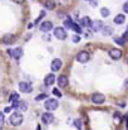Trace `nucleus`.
<instances>
[{
	"label": "nucleus",
	"mask_w": 128,
	"mask_h": 130,
	"mask_svg": "<svg viewBox=\"0 0 128 130\" xmlns=\"http://www.w3.org/2000/svg\"><path fill=\"white\" fill-rule=\"evenodd\" d=\"M54 82H55V76H54L53 73L45 76V78H44V84H45L46 86H52Z\"/></svg>",
	"instance_id": "obj_13"
},
{
	"label": "nucleus",
	"mask_w": 128,
	"mask_h": 130,
	"mask_svg": "<svg viewBox=\"0 0 128 130\" xmlns=\"http://www.w3.org/2000/svg\"><path fill=\"white\" fill-rule=\"evenodd\" d=\"M62 61L59 59V58H55V59H53V62H52V71L53 72H57V71H59L60 68H62Z\"/></svg>",
	"instance_id": "obj_12"
},
{
	"label": "nucleus",
	"mask_w": 128,
	"mask_h": 130,
	"mask_svg": "<svg viewBox=\"0 0 128 130\" xmlns=\"http://www.w3.org/2000/svg\"><path fill=\"white\" fill-rule=\"evenodd\" d=\"M44 99H48V96H46L45 93H40V95H38V96L35 97L37 101H40V100H44Z\"/></svg>",
	"instance_id": "obj_27"
},
{
	"label": "nucleus",
	"mask_w": 128,
	"mask_h": 130,
	"mask_svg": "<svg viewBox=\"0 0 128 130\" xmlns=\"http://www.w3.org/2000/svg\"><path fill=\"white\" fill-rule=\"evenodd\" d=\"M108 53H109V56H111L112 59H119L122 57V51L118 49V48H112Z\"/></svg>",
	"instance_id": "obj_10"
},
{
	"label": "nucleus",
	"mask_w": 128,
	"mask_h": 130,
	"mask_svg": "<svg viewBox=\"0 0 128 130\" xmlns=\"http://www.w3.org/2000/svg\"><path fill=\"white\" fill-rule=\"evenodd\" d=\"M72 41H73L74 43H78V42L81 41V37H79V36H74V37L72 38Z\"/></svg>",
	"instance_id": "obj_29"
},
{
	"label": "nucleus",
	"mask_w": 128,
	"mask_h": 130,
	"mask_svg": "<svg viewBox=\"0 0 128 130\" xmlns=\"http://www.w3.org/2000/svg\"><path fill=\"white\" fill-rule=\"evenodd\" d=\"M42 120L44 124H52L53 121H54V115L52 114V112H44L42 115Z\"/></svg>",
	"instance_id": "obj_8"
},
{
	"label": "nucleus",
	"mask_w": 128,
	"mask_h": 130,
	"mask_svg": "<svg viewBox=\"0 0 128 130\" xmlns=\"http://www.w3.org/2000/svg\"><path fill=\"white\" fill-rule=\"evenodd\" d=\"M89 58H90V56H89V53L85 52V51H82V52H79V53L77 54V61H78L79 63H87V62L89 61Z\"/></svg>",
	"instance_id": "obj_5"
},
{
	"label": "nucleus",
	"mask_w": 128,
	"mask_h": 130,
	"mask_svg": "<svg viewBox=\"0 0 128 130\" xmlns=\"http://www.w3.org/2000/svg\"><path fill=\"white\" fill-rule=\"evenodd\" d=\"M72 29H73L77 34H81V33H82V25H79V24H75V23H74V25H73Z\"/></svg>",
	"instance_id": "obj_23"
},
{
	"label": "nucleus",
	"mask_w": 128,
	"mask_h": 130,
	"mask_svg": "<svg viewBox=\"0 0 128 130\" xmlns=\"http://www.w3.org/2000/svg\"><path fill=\"white\" fill-rule=\"evenodd\" d=\"M27 107H28V104H27L25 101H19V102H18V107H16V109H20V110L25 111Z\"/></svg>",
	"instance_id": "obj_21"
},
{
	"label": "nucleus",
	"mask_w": 128,
	"mask_h": 130,
	"mask_svg": "<svg viewBox=\"0 0 128 130\" xmlns=\"http://www.w3.org/2000/svg\"><path fill=\"white\" fill-rule=\"evenodd\" d=\"M124 20H126V17H124L123 14H118V15L114 18L113 22H114V24H119V25H121V24L124 23Z\"/></svg>",
	"instance_id": "obj_17"
},
{
	"label": "nucleus",
	"mask_w": 128,
	"mask_h": 130,
	"mask_svg": "<svg viewBox=\"0 0 128 130\" xmlns=\"http://www.w3.org/2000/svg\"><path fill=\"white\" fill-rule=\"evenodd\" d=\"M82 125H83V124H82V120H81V119H77V120H74V126H75V128H77L78 130L82 129Z\"/></svg>",
	"instance_id": "obj_26"
},
{
	"label": "nucleus",
	"mask_w": 128,
	"mask_h": 130,
	"mask_svg": "<svg viewBox=\"0 0 128 130\" xmlns=\"http://www.w3.org/2000/svg\"><path fill=\"white\" fill-rule=\"evenodd\" d=\"M73 25H74V22H73L70 18H67V19L64 20V27H65V28L72 29V28H73Z\"/></svg>",
	"instance_id": "obj_19"
},
{
	"label": "nucleus",
	"mask_w": 128,
	"mask_h": 130,
	"mask_svg": "<svg viewBox=\"0 0 128 130\" xmlns=\"http://www.w3.org/2000/svg\"><path fill=\"white\" fill-rule=\"evenodd\" d=\"M44 6H45V9L53 10V9L55 8V3H54L53 0H46V1L44 3Z\"/></svg>",
	"instance_id": "obj_18"
},
{
	"label": "nucleus",
	"mask_w": 128,
	"mask_h": 130,
	"mask_svg": "<svg viewBox=\"0 0 128 130\" xmlns=\"http://www.w3.org/2000/svg\"><path fill=\"white\" fill-rule=\"evenodd\" d=\"M123 11H126V13H128V1L123 5Z\"/></svg>",
	"instance_id": "obj_30"
},
{
	"label": "nucleus",
	"mask_w": 128,
	"mask_h": 130,
	"mask_svg": "<svg viewBox=\"0 0 128 130\" xmlns=\"http://www.w3.org/2000/svg\"><path fill=\"white\" fill-rule=\"evenodd\" d=\"M19 90L24 93H29V92L33 91V86L29 82H20L19 84Z\"/></svg>",
	"instance_id": "obj_6"
},
{
	"label": "nucleus",
	"mask_w": 128,
	"mask_h": 130,
	"mask_svg": "<svg viewBox=\"0 0 128 130\" xmlns=\"http://www.w3.org/2000/svg\"><path fill=\"white\" fill-rule=\"evenodd\" d=\"M8 53L13 57V58H15V59H19L21 56H23V49L21 48H15V49H9L8 51Z\"/></svg>",
	"instance_id": "obj_7"
},
{
	"label": "nucleus",
	"mask_w": 128,
	"mask_h": 130,
	"mask_svg": "<svg viewBox=\"0 0 128 130\" xmlns=\"http://www.w3.org/2000/svg\"><path fill=\"white\" fill-rule=\"evenodd\" d=\"M114 42L117 44H121V45H124V43H126V38H123V37H118V38H114Z\"/></svg>",
	"instance_id": "obj_24"
},
{
	"label": "nucleus",
	"mask_w": 128,
	"mask_h": 130,
	"mask_svg": "<svg viewBox=\"0 0 128 130\" xmlns=\"http://www.w3.org/2000/svg\"><path fill=\"white\" fill-rule=\"evenodd\" d=\"M57 81H58V86H59V87H65L67 85H68V77H67L65 75L59 76Z\"/></svg>",
	"instance_id": "obj_14"
},
{
	"label": "nucleus",
	"mask_w": 128,
	"mask_h": 130,
	"mask_svg": "<svg viewBox=\"0 0 128 130\" xmlns=\"http://www.w3.org/2000/svg\"><path fill=\"white\" fill-rule=\"evenodd\" d=\"M13 1H15L16 4H21V3H24V0H13Z\"/></svg>",
	"instance_id": "obj_32"
},
{
	"label": "nucleus",
	"mask_w": 128,
	"mask_h": 130,
	"mask_svg": "<svg viewBox=\"0 0 128 130\" xmlns=\"http://www.w3.org/2000/svg\"><path fill=\"white\" fill-rule=\"evenodd\" d=\"M104 101H106V96H104L103 93L97 92V93H93V95H92V102H93V104L100 105V104H103Z\"/></svg>",
	"instance_id": "obj_4"
},
{
	"label": "nucleus",
	"mask_w": 128,
	"mask_h": 130,
	"mask_svg": "<svg viewBox=\"0 0 128 130\" xmlns=\"http://www.w3.org/2000/svg\"><path fill=\"white\" fill-rule=\"evenodd\" d=\"M14 41H15V37L13 34H5L4 38H3V42L5 44H11Z\"/></svg>",
	"instance_id": "obj_15"
},
{
	"label": "nucleus",
	"mask_w": 128,
	"mask_h": 130,
	"mask_svg": "<svg viewBox=\"0 0 128 130\" xmlns=\"http://www.w3.org/2000/svg\"><path fill=\"white\" fill-rule=\"evenodd\" d=\"M54 36H55L57 39H59V41H64V39L67 38V32H65L64 28H62V27H57V28H54Z\"/></svg>",
	"instance_id": "obj_3"
},
{
	"label": "nucleus",
	"mask_w": 128,
	"mask_h": 130,
	"mask_svg": "<svg viewBox=\"0 0 128 130\" xmlns=\"http://www.w3.org/2000/svg\"><path fill=\"white\" fill-rule=\"evenodd\" d=\"M85 1H90V0H85Z\"/></svg>",
	"instance_id": "obj_36"
},
{
	"label": "nucleus",
	"mask_w": 128,
	"mask_h": 130,
	"mask_svg": "<svg viewBox=\"0 0 128 130\" xmlns=\"http://www.w3.org/2000/svg\"><path fill=\"white\" fill-rule=\"evenodd\" d=\"M103 22H100V20H93L92 22V25H90V28H92V30L93 32H100L102 29H103Z\"/></svg>",
	"instance_id": "obj_9"
},
{
	"label": "nucleus",
	"mask_w": 128,
	"mask_h": 130,
	"mask_svg": "<svg viewBox=\"0 0 128 130\" xmlns=\"http://www.w3.org/2000/svg\"><path fill=\"white\" fill-rule=\"evenodd\" d=\"M23 115L20 114V112H14V114H11V116H10V124L13 125V126H19L21 123H23Z\"/></svg>",
	"instance_id": "obj_1"
},
{
	"label": "nucleus",
	"mask_w": 128,
	"mask_h": 130,
	"mask_svg": "<svg viewBox=\"0 0 128 130\" xmlns=\"http://www.w3.org/2000/svg\"><path fill=\"white\" fill-rule=\"evenodd\" d=\"M127 62H128V59H127Z\"/></svg>",
	"instance_id": "obj_37"
},
{
	"label": "nucleus",
	"mask_w": 128,
	"mask_h": 130,
	"mask_svg": "<svg viewBox=\"0 0 128 130\" xmlns=\"http://www.w3.org/2000/svg\"><path fill=\"white\" fill-rule=\"evenodd\" d=\"M67 1H68V0H62V1H60V4H63V5H64V4H67Z\"/></svg>",
	"instance_id": "obj_34"
},
{
	"label": "nucleus",
	"mask_w": 128,
	"mask_h": 130,
	"mask_svg": "<svg viewBox=\"0 0 128 130\" xmlns=\"http://www.w3.org/2000/svg\"><path fill=\"white\" fill-rule=\"evenodd\" d=\"M37 130H40V128H39V126H38V128H37Z\"/></svg>",
	"instance_id": "obj_35"
},
{
	"label": "nucleus",
	"mask_w": 128,
	"mask_h": 130,
	"mask_svg": "<svg viewBox=\"0 0 128 130\" xmlns=\"http://www.w3.org/2000/svg\"><path fill=\"white\" fill-rule=\"evenodd\" d=\"M81 25H82V27H90V25H92L90 18H89V17H83V18L81 19Z\"/></svg>",
	"instance_id": "obj_16"
},
{
	"label": "nucleus",
	"mask_w": 128,
	"mask_h": 130,
	"mask_svg": "<svg viewBox=\"0 0 128 130\" xmlns=\"http://www.w3.org/2000/svg\"><path fill=\"white\" fill-rule=\"evenodd\" d=\"M10 110H11V107H5L4 109V112H10Z\"/></svg>",
	"instance_id": "obj_31"
},
{
	"label": "nucleus",
	"mask_w": 128,
	"mask_h": 130,
	"mask_svg": "<svg viewBox=\"0 0 128 130\" xmlns=\"http://www.w3.org/2000/svg\"><path fill=\"white\" fill-rule=\"evenodd\" d=\"M52 29H53V23L49 22V20H45V22H43L42 24H40V30L44 32V33H48Z\"/></svg>",
	"instance_id": "obj_11"
},
{
	"label": "nucleus",
	"mask_w": 128,
	"mask_h": 130,
	"mask_svg": "<svg viewBox=\"0 0 128 130\" xmlns=\"http://www.w3.org/2000/svg\"><path fill=\"white\" fill-rule=\"evenodd\" d=\"M102 33H103L104 36H111V34L113 33V28H112V27H103Z\"/></svg>",
	"instance_id": "obj_20"
},
{
	"label": "nucleus",
	"mask_w": 128,
	"mask_h": 130,
	"mask_svg": "<svg viewBox=\"0 0 128 130\" xmlns=\"http://www.w3.org/2000/svg\"><path fill=\"white\" fill-rule=\"evenodd\" d=\"M53 93H54L57 97H62V92H60L58 88H54V90H53Z\"/></svg>",
	"instance_id": "obj_28"
},
{
	"label": "nucleus",
	"mask_w": 128,
	"mask_h": 130,
	"mask_svg": "<svg viewBox=\"0 0 128 130\" xmlns=\"http://www.w3.org/2000/svg\"><path fill=\"white\" fill-rule=\"evenodd\" d=\"M124 87L128 88V80H126V82H124Z\"/></svg>",
	"instance_id": "obj_33"
},
{
	"label": "nucleus",
	"mask_w": 128,
	"mask_h": 130,
	"mask_svg": "<svg viewBox=\"0 0 128 130\" xmlns=\"http://www.w3.org/2000/svg\"><path fill=\"white\" fill-rule=\"evenodd\" d=\"M100 14H102L103 18H107V17H109L111 11H109V9H107V8H102V9H100Z\"/></svg>",
	"instance_id": "obj_22"
},
{
	"label": "nucleus",
	"mask_w": 128,
	"mask_h": 130,
	"mask_svg": "<svg viewBox=\"0 0 128 130\" xmlns=\"http://www.w3.org/2000/svg\"><path fill=\"white\" fill-rule=\"evenodd\" d=\"M58 105H59V102H58L57 99H48V100L45 101V104H44V106H45V109H46L48 111H54V110H57V109H58Z\"/></svg>",
	"instance_id": "obj_2"
},
{
	"label": "nucleus",
	"mask_w": 128,
	"mask_h": 130,
	"mask_svg": "<svg viewBox=\"0 0 128 130\" xmlns=\"http://www.w3.org/2000/svg\"><path fill=\"white\" fill-rule=\"evenodd\" d=\"M9 100H10V102H15V101H19V95L14 92V93H11V96H10V99H9Z\"/></svg>",
	"instance_id": "obj_25"
}]
</instances>
